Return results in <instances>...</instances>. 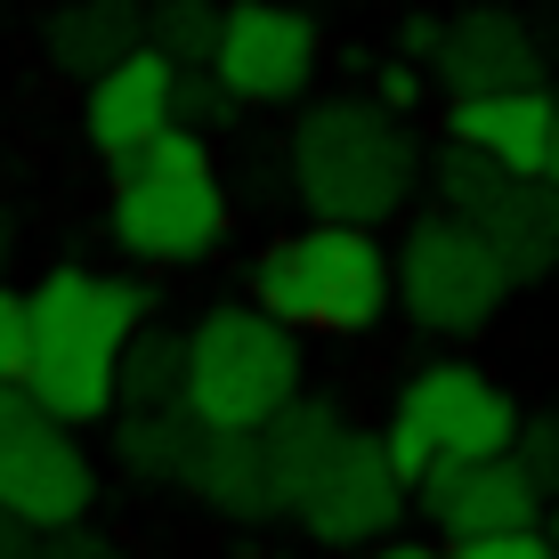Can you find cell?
Listing matches in <instances>:
<instances>
[{
	"mask_svg": "<svg viewBox=\"0 0 559 559\" xmlns=\"http://www.w3.org/2000/svg\"><path fill=\"white\" fill-rule=\"evenodd\" d=\"M447 559H559V551H551V535L527 527V535H478V544H454Z\"/></svg>",
	"mask_w": 559,
	"mask_h": 559,
	"instance_id": "obj_27",
	"label": "cell"
},
{
	"mask_svg": "<svg viewBox=\"0 0 559 559\" xmlns=\"http://www.w3.org/2000/svg\"><path fill=\"white\" fill-rule=\"evenodd\" d=\"M471 227L487 236V252L503 260L511 284H544L559 267V187L551 179H503V195Z\"/></svg>",
	"mask_w": 559,
	"mask_h": 559,
	"instance_id": "obj_16",
	"label": "cell"
},
{
	"mask_svg": "<svg viewBox=\"0 0 559 559\" xmlns=\"http://www.w3.org/2000/svg\"><path fill=\"white\" fill-rule=\"evenodd\" d=\"M544 179L559 187V122H551V170H544Z\"/></svg>",
	"mask_w": 559,
	"mask_h": 559,
	"instance_id": "obj_35",
	"label": "cell"
},
{
	"mask_svg": "<svg viewBox=\"0 0 559 559\" xmlns=\"http://www.w3.org/2000/svg\"><path fill=\"white\" fill-rule=\"evenodd\" d=\"M341 438H349V421H341L333 397H293V406L260 430L267 478H276V503H284V511H300V495L317 487V471L341 454Z\"/></svg>",
	"mask_w": 559,
	"mask_h": 559,
	"instance_id": "obj_17",
	"label": "cell"
},
{
	"mask_svg": "<svg viewBox=\"0 0 559 559\" xmlns=\"http://www.w3.org/2000/svg\"><path fill=\"white\" fill-rule=\"evenodd\" d=\"M293 187L317 219L381 227L421 187V146L381 98H324L293 130Z\"/></svg>",
	"mask_w": 559,
	"mask_h": 559,
	"instance_id": "obj_2",
	"label": "cell"
},
{
	"mask_svg": "<svg viewBox=\"0 0 559 559\" xmlns=\"http://www.w3.org/2000/svg\"><path fill=\"white\" fill-rule=\"evenodd\" d=\"M219 25H227V9H211V0H154L146 9V49H163L179 73H203L211 57H219Z\"/></svg>",
	"mask_w": 559,
	"mask_h": 559,
	"instance_id": "obj_21",
	"label": "cell"
},
{
	"mask_svg": "<svg viewBox=\"0 0 559 559\" xmlns=\"http://www.w3.org/2000/svg\"><path fill=\"white\" fill-rule=\"evenodd\" d=\"M130 414H154V406H187V333H130L122 349V381H114Z\"/></svg>",
	"mask_w": 559,
	"mask_h": 559,
	"instance_id": "obj_20",
	"label": "cell"
},
{
	"mask_svg": "<svg viewBox=\"0 0 559 559\" xmlns=\"http://www.w3.org/2000/svg\"><path fill=\"white\" fill-rule=\"evenodd\" d=\"M421 98V73H414V57H390V66H381V106L390 114H406Z\"/></svg>",
	"mask_w": 559,
	"mask_h": 559,
	"instance_id": "obj_30",
	"label": "cell"
},
{
	"mask_svg": "<svg viewBox=\"0 0 559 559\" xmlns=\"http://www.w3.org/2000/svg\"><path fill=\"white\" fill-rule=\"evenodd\" d=\"M544 535H551V551H559V511H551V527H544Z\"/></svg>",
	"mask_w": 559,
	"mask_h": 559,
	"instance_id": "obj_36",
	"label": "cell"
},
{
	"mask_svg": "<svg viewBox=\"0 0 559 559\" xmlns=\"http://www.w3.org/2000/svg\"><path fill=\"white\" fill-rule=\"evenodd\" d=\"M227 106H236V98H227V82H219V73H179V122L187 130H203V122H219V114Z\"/></svg>",
	"mask_w": 559,
	"mask_h": 559,
	"instance_id": "obj_26",
	"label": "cell"
},
{
	"mask_svg": "<svg viewBox=\"0 0 559 559\" xmlns=\"http://www.w3.org/2000/svg\"><path fill=\"white\" fill-rule=\"evenodd\" d=\"M41 49L57 73L98 82V73H114L122 57L146 49V0H57L41 25Z\"/></svg>",
	"mask_w": 559,
	"mask_h": 559,
	"instance_id": "obj_15",
	"label": "cell"
},
{
	"mask_svg": "<svg viewBox=\"0 0 559 559\" xmlns=\"http://www.w3.org/2000/svg\"><path fill=\"white\" fill-rule=\"evenodd\" d=\"M551 122H559L551 90H495V98H454L447 106V139L495 154L519 179H544L551 170Z\"/></svg>",
	"mask_w": 559,
	"mask_h": 559,
	"instance_id": "obj_14",
	"label": "cell"
},
{
	"mask_svg": "<svg viewBox=\"0 0 559 559\" xmlns=\"http://www.w3.org/2000/svg\"><path fill=\"white\" fill-rule=\"evenodd\" d=\"M373 559H447V551H430V544H390V551H373Z\"/></svg>",
	"mask_w": 559,
	"mask_h": 559,
	"instance_id": "obj_33",
	"label": "cell"
},
{
	"mask_svg": "<svg viewBox=\"0 0 559 559\" xmlns=\"http://www.w3.org/2000/svg\"><path fill=\"white\" fill-rule=\"evenodd\" d=\"M41 551V527H25L16 511H0V559H33Z\"/></svg>",
	"mask_w": 559,
	"mask_h": 559,
	"instance_id": "obj_32",
	"label": "cell"
},
{
	"mask_svg": "<svg viewBox=\"0 0 559 559\" xmlns=\"http://www.w3.org/2000/svg\"><path fill=\"white\" fill-rule=\"evenodd\" d=\"M195 454H203V421L187 406H154L114 421V462L146 487H195Z\"/></svg>",
	"mask_w": 559,
	"mask_h": 559,
	"instance_id": "obj_19",
	"label": "cell"
},
{
	"mask_svg": "<svg viewBox=\"0 0 559 559\" xmlns=\"http://www.w3.org/2000/svg\"><path fill=\"white\" fill-rule=\"evenodd\" d=\"M397 511H406V478H397L390 447H381V438H365V430H349V438H341V454L317 471V487L300 495L293 519L317 535V544L349 551V544H373V535H390Z\"/></svg>",
	"mask_w": 559,
	"mask_h": 559,
	"instance_id": "obj_9",
	"label": "cell"
},
{
	"mask_svg": "<svg viewBox=\"0 0 559 559\" xmlns=\"http://www.w3.org/2000/svg\"><path fill=\"white\" fill-rule=\"evenodd\" d=\"M300 397V333L260 300H227L187 333V414L203 430H267Z\"/></svg>",
	"mask_w": 559,
	"mask_h": 559,
	"instance_id": "obj_4",
	"label": "cell"
},
{
	"mask_svg": "<svg viewBox=\"0 0 559 559\" xmlns=\"http://www.w3.org/2000/svg\"><path fill=\"white\" fill-rule=\"evenodd\" d=\"M438 82L454 98H495V90H544V49L519 25L511 9H462L447 16V41H438Z\"/></svg>",
	"mask_w": 559,
	"mask_h": 559,
	"instance_id": "obj_13",
	"label": "cell"
},
{
	"mask_svg": "<svg viewBox=\"0 0 559 559\" xmlns=\"http://www.w3.org/2000/svg\"><path fill=\"white\" fill-rule=\"evenodd\" d=\"M0 381H33V293L0 284Z\"/></svg>",
	"mask_w": 559,
	"mask_h": 559,
	"instance_id": "obj_23",
	"label": "cell"
},
{
	"mask_svg": "<svg viewBox=\"0 0 559 559\" xmlns=\"http://www.w3.org/2000/svg\"><path fill=\"white\" fill-rule=\"evenodd\" d=\"M397 267V308L421 324V333H478V324L503 308L511 276L503 260L487 252V236H478L471 219H454V211H430V219L406 227V243L390 252Z\"/></svg>",
	"mask_w": 559,
	"mask_h": 559,
	"instance_id": "obj_6",
	"label": "cell"
},
{
	"mask_svg": "<svg viewBox=\"0 0 559 559\" xmlns=\"http://www.w3.org/2000/svg\"><path fill=\"white\" fill-rule=\"evenodd\" d=\"M519 462H527V478L535 487H559V414H544V421H519V447H511Z\"/></svg>",
	"mask_w": 559,
	"mask_h": 559,
	"instance_id": "obj_25",
	"label": "cell"
},
{
	"mask_svg": "<svg viewBox=\"0 0 559 559\" xmlns=\"http://www.w3.org/2000/svg\"><path fill=\"white\" fill-rule=\"evenodd\" d=\"M9 243H16V219L0 211V267H9Z\"/></svg>",
	"mask_w": 559,
	"mask_h": 559,
	"instance_id": "obj_34",
	"label": "cell"
},
{
	"mask_svg": "<svg viewBox=\"0 0 559 559\" xmlns=\"http://www.w3.org/2000/svg\"><path fill=\"white\" fill-rule=\"evenodd\" d=\"M41 421H49V406L33 397V381H0V447L25 438V430H41Z\"/></svg>",
	"mask_w": 559,
	"mask_h": 559,
	"instance_id": "obj_28",
	"label": "cell"
},
{
	"mask_svg": "<svg viewBox=\"0 0 559 559\" xmlns=\"http://www.w3.org/2000/svg\"><path fill=\"white\" fill-rule=\"evenodd\" d=\"M503 179H519V170H503L495 154H478V146H462L447 139L430 154V187H438V211H454V219H478L495 195H503Z\"/></svg>",
	"mask_w": 559,
	"mask_h": 559,
	"instance_id": "obj_22",
	"label": "cell"
},
{
	"mask_svg": "<svg viewBox=\"0 0 559 559\" xmlns=\"http://www.w3.org/2000/svg\"><path fill=\"white\" fill-rule=\"evenodd\" d=\"M114 243L130 260H154V267H187L203 252H219L227 236V187L211 170H122L114 187V211H106Z\"/></svg>",
	"mask_w": 559,
	"mask_h": 559,
	"instance_id": "obj_7",
	"label": "cell"
},
{
	"mask_svg": "<svg viewBox=\"0 0 559 559\" xmlns=\"http://www.w3.org/2000/svg\"><path fill=\"white\" fill-rule=\"evenodd\" d=\"M421 511L438 535L478 544V535H527L544 519V487L527 478L519 454H487V462H438L421 478Z\"/></svg>",
	"mask_w": 559,
	"mask_h": 559,
	"instance_id": "obj_10",
	"label": "cell"
},
{
	"mask_svg": "<svg viewBox=\"0 0 559 559\" xmlns=\"http://www.w3.org/2000/svg\"><path fill=\"white\" fill-rule=\"evenodd\" d=\"M211 73L227 82L236 106H293L317 82V16L293 0H236L219 25Z\"/></svg>",
	"mask_w": 559,
	"mask_h": 559,
	"instance_id": "obj_8",
	"label": "cell"
},
{
	"mask_svg": "<svg viewBox=\"0 0 559 559\" xmlns=\"http://www.w3.org/2000/svg\"><path fill=\"white\" fill-rule=\"evenodd\" d=\"M438 41H447V25H438V16H406V33H397V57H438Z\"/></svg>",
	"mask_w": 559,
	"mask_h": 559,
	"instance_id": "obj_31",
	"label": "cell"
},
{
	"mask_svg": "<svg viewBox=\"0 0 559 559\" xmlns=\"http://www.w3.org/2000/svg\"><path fill=\"white\" fill-rule=\"evenodd\" d=\"M146 324V284H106L90 267H49L33 284V397L49 421H98L114 414L122 349Z\"/></svg>",
	"mask_w": 559,
	"mask_h": 559,
	"instance_id": "obj_1",
	"label": "cell"
},
{
	"mask_svg": "<svg viewBox=\"0 0 559 559\" xmlns=\"http://www.w3.org/2000/svg\"><path fill=\"white\" fill-rule=\"evenodd\" d=\"M195 495L219 519H276V478H267V447L260 430H203L195 454Z\"/></svg>",
	"mask_w": 559,
	"mask_h": 559,
	"instance_id": "obj_18",
	"label": "cell"
},
{
	"mask_svg": "<svg viewBox=\"0 0 559 559\" xmlns=\"http://www.w3.org/2000/svg\"><path fill=\"white\" fill-rule=\"evenodd\" d=\"M397 478L421 487L438 462H487V454H511L519 447V406L495 390L478 365H430L397 390V414L381 430Z\"/></svg>",
	"mask_w": 559,
	"mask_h": 559,
	"instance_id": "obj_5",
	"label": "cell"
},
{
	"mask_svg": "<svg viewBox=\"0 0 559 559\" xmlns=\"http://www.w3.org/2000/svg\"><path fill=\"white\" fill-rule=\"evenodd\" d=\"M90 503H98V471L66 438V421H41V430L0 447V511H16L25 527H41V535L82 527Z\"/></svg>",
	"mask_w": 559,
	"mask_h": 559,
	"instance_id": "obj_11",
	"label": "cell"
},
{
	"mask_svg": "<svg viewBox=\"0 0 559 559\" xmlns=\"http://www.w3.org/2000/svg\"><path fill=\"white\" fill-rule=\"evenodd\" d=\"M170 122H179V66H170L163 49H139V57H122L114 73L90 82L82 130H90V146H98L114 170H130Z\"/></svg>",
	"mask_w": 559,
	"mask_h": 559,
	"instance_id": "obj_12",
	"label": "cell"
},
{
	"mask_svg": "<svg viewBox=\"0 0 559 559\" xmlns=\"http://www.w3.org/2000/svg\"><path fill=\"white\" fill-rule=\"evenodd\" d=\"M252 300L293 333H365L397 300V267L373 227L317 219L252 260Z\"/></svg>",
	"mask_w": 559,
	"mask_h": 559,
	"instance_id": "obj_3",
	"label": "cell"
},
{
	"mask_svg": "<svg viewBox=\"0 0 559 559\" xmlns=\"http://www.w3.org/2000/svg\"><path fill=\"white\" fill-rule=\"evenodd\" d=\"M33 559H114V544L106 535H82V527H57V535H41Z\"/></svg>",
	"mask_w": 559,
	"mask_h": 559,
	"instance_id": "obj_29",
	"label": "cell"
},
{
	"mask_svg": "<svg viewBox=\"0 0 559 559\" xmlns=\"http://www.w3.org/2000/svg\"><path fill=\"white\" fill-rule=\"evenodd\" d=\"M130 170H163V179H170V170H211V154H203V130L170 122V130H163V139H154V146H146Z\"/></svg>",
	"mask_w": 559,
	"mask_h": 559,
	"instance_id": "obj_24",
	"label": "cell"
}]
</instances>
